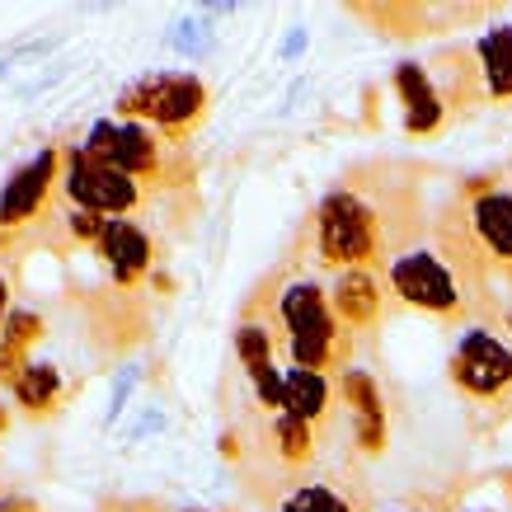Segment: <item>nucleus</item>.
Here are the masks:
<instances>
[{
  "mask_svg": "<svg viewBox=\"0 0 512 512\" xmlns=\"http://www.w3.org/2000/svg\"><path fill=\"white\" fill-rule=\"evenodd\" d=\"M414 231H419V221L395 193L386 202H376L357 179H343L339 188H329L311 217L315 259L339 268V273L343 268H381L386 273L390 259L409 249Z\"/></svg>",
  "mask_w": 512,
  "mask_h": 512,
  "instance_id": "1",
  "label": "nucleus"
},
{
  "mask_svg": "<svg viewBox=\"0 0 512 512\" xmlns=\"http://www.w3.org/2000/svg\"><path fill=\"white\" fill-rule=\"evenodd\" d=\"M273 320L282 325L292 367L301 372H334L348 367L353 353V334L343 329V320L329 306V292L315 278H282L278 273V296H273Z\"/></svg>",
  "mask_w": 512,
  "mask_h": 512,
  "instance_id": "2",
  "label": "nucleus"
},
{
  "mask_svg": "<svg viewBox=\"0 0 512 512\" xmlns=\"http://www.w3.org/2000/svg\"><path fill=\"white\" fill-rule=\"evenodd\" d=\"M80 151L118 174H132L141 184H188L198 165L184 156V146L156 137L151 127L127 123V118H104L80 141Z\"/></svg>",
  "mask_w": 512,
  "mask_h": 512,
  "instance_id": "3",
  "label": "nucleus"
},
{
  "mask_svg": "<svg viewBox=\"0 0 512 512\" xmlns=\"http://www.w3.org/2000/svg\"><path fill=\"white\" fill-rule=\"evenodd\" d=\"M207 104L212 94L193 71H151L118 94V118L151 127L156 137L184 146L193 127L207 118Z\"/></svg>",
  "mask_w": 512,
  "mask_h": 512,
  "instance_id": "4",
  "label": "nucleus"
},
{
  "mask_svg": "<svg viewBox=\"0 0 512 512\" xmlns=\"http://www.w3.org/2000/svg\"><path fill=\"white\" fill-rule=\"evenodd\" d=\"M386 282H390L395 306L437 315V320H466L470 315V287L442 259V249L409 245L404 254H395L386 264Z\"/></svg>",
  "mask_w": 512,
  "mask_h": 512,
  "instance_id": "5",
  "label": "nucleus"
},
{
  "mask_svg": "<svg viewBox=\"0 0 512 512\" xmlns=\"http://www.w3.org/2000/svg\"><path fill=\"white\" fill-rule=\"evenodd\" d=\"M62 198L76 212H94V217H132L146 202V184L132 174H118L109 165L90 160L80 146L62 151Z\"/></svg>",
  "mask_w": 512,
  "mask_h": 512,
  "instance_id": "6",
  "label": "nucleus"
},
{
  "mask_svg": "<svg viewBox=\"0 0 512 512\" xmlns=\"http://www.w3.org/2000/svg\"><path fill=\"white\" fill-rule=\"evenodd\" d=\"M52 188H62V146H43L0 188V254H10L19 245V235H29L43 221Z\"/></svg>",
  "mask_w": 512,
  "mask_h": 512,
  "instance_id": "7",
  "label": "nucleus"
},
{
  "mask_svg": "<svg viewBox=\"0 0 512 512\" xmlns=\"http://www.w3.org/2000/svg\"><path fill=\"white\" fill-rule=\"evenodd\" d=\"M451 386L480 404L503 400L512 409V343L494 329H466L451 353Z\"/></svg>",
  "mask_w": 512,
  "mask_h": 512,
  "instance_id": "8",
  "label": "nucleus"
},
{
  "mask_svg": "<svg viewBox=\"0 0 512 512\" xmlns=\"http://www.w3.org/2000/svg\"><path fill=\"white\" fill-rule=\"evenodd\" d=\"M466 226L475 235V245L484 249V259L512 278V193H503L489 179H475L466 202Z\"/></svg>",
  "mask_w": 512,
  "mask_h": 512,
  "instance_id": "9",
  "label": "nucleus"
},
{
  "mask_svg": "<svg viewBox=\"0 0 512 512\" xmlns=\"http://www.w3.org/2000/svg\"><path fill=\"white\" fill-rule=\"evenodd\" d=\"M94 254H99V264L109 268L113 287H123V292H132L137 282H146V273H151V264H156L151 235H146V226H137L132 217L104 221V235H99Z\"/></svg>",
  "mask_w": 512,
  "mask_h": 512,
  "instance_id": "10",
  "label": "nucleus"
},
{
  "mask_svg": "<svg viewBox=\"0 0 512 512\" xmlns=\"http://www.w3.org/2000/svg\"><path fill=\"white\" fill-rule=\"evenodd\" d=\"M390 282L381 268H343L329 287V306L343 320V329H372L390 311Z\"/></svg>",
  "mask_w": 512,
  "mask_h": 512,
  "instance_id": "11",
  "label": "nucleus"
},
{
  "mask_svg": "<svg viewBox=\"0 0 512 512\" xmlns=\"http://www.w3.org/2000/svg\"><path fill=\"white\" fill-rule=\"evenodd\" d=\"M339 395L348 404V419H353V442L362 456H381L390 442V423H386V400H381V386H376L372 372L362 367H348L339 376Z\"/></svg>",
  "mask_w": 512,
  "mask_h": 512,
  "instance_id": "12",
  "label": "nucleus"
},
{
  "mask_svg": "<svg viewBox=\"0 0 512 512\" xmlns=\"http://www.w3.org/2000/svg\"><path fill=\"white\" fill-rule=\"evenodd\" d=\"M395 94H400V104H404V132L409 137H433V132L447 127L451 109H447V99H442V90H437L433 71L423 62L395 66Z\"/></svg>",
  "mask_w": 512,
  "mask_h": 512,
  "instance_id": "13",
  "label": "nucleus"
},
{
  "mask_svg": "<svg viewBox=\"0 0 512 512\" xmlns=\"http://www.w3.org/2000/svg\"><path fill=\"white\" fill-rule=\"evenodd\" d=\"M273 512H367V489L343 475H311L292 484Z\"/></svg>",
  "mask_w": 512,
  "mask_h": 512,
  "instance_id": "14",
  "label": "nucleus"
},
{
  "mask_svg": "<svg viewBox=\"0 0 512 512\" xmlns=\"http://www.w3.org/2000/svg\"><path fill=\"white\" fill-rule=\"evenodd\" d=\"M264 451L278 470H306L320 456V428L292 414H264Z\"/></svg>",
  "mask_w": 512,
  "mask_h": 512,
  "instance_id": "15",
  "label": "nucleus"
},
{
  "mask_svg": "<svg viewBox=\"0 0 512 512\" xmlns=\"http://www.w3.org/2000/svg\"><path fill=\"white\" fill-rule=\"evenodd\" d=\"M334 400L339 390L325 372H301V367H287L282 376V409L278 414H292V419H306L311 428H325L334 419Z\"/></svg>",
  "mask_w": 512,
  "mask_h": 512,
  "instance_id": "16",
  "label": "nucleus"
},
{
  "mask_svg": "<svg viewBox=\"0 0 512 512\" xmlns=\"http://www.w3.org/2000/svg\"><path fill=\"white\" fill-rule=\"evenodd\" d=\"M470 57H475V71H480L484 104H508L512 99V24H498V29L480 33L470 43Z\"/></svg>",
  "mask_w": 512,
  "mask_h": 512,
  "instance_id": "17",
  "label": "nucleus"
},
{
  "mask_svg": "<svg viewBox=\"0 0 512 512\" xmlns=\"http://www.w3.org/2000/svg\"><path fill=\"white\" fill-rule=\"evenodd\" d=\"M10 390H15V404H24L29 414H47V409H57L71 395V386L62 381V372L52 362H24V372L15 376Z\"/></svg>",
  "mask_w": 512,
  "mask_h": 512,
  "instance_id": "18",
  "label": "nucleus"
},
{
  "mask_svg": "<svg viewBox=\"0 0 512 512\" xmlns=\"http://www.w3.org/2000/svg\"><path fill=\"white\" fill-rule=\"evenodd\" d=\"M174 47L188 52V57H202V52L212 47V33H207V24H198V19H184L179 33H174Z\"/></svg>",
  "mask_w": 512,
  "mask_h": 512,
  "instance_id": "19",
  "label": "nucleus"
},
{
  "mask_svg": "<svg viewBox=\"0 0 512 512\" xmlns=\"http://www.w3.org/2000/svg\"><path fill=\"white\" fill-rule=\"evenodd\" d=\"M0 512H43L33 498H24V494H5L0 498Z\"/></svg>",
  "mask_w": 512,
  "mask_h": 512,
  "instance_id": "20",
  "label": "nucleus"
},
{
  "mask_svg": "<svg viewBox=\"0 0 512 512\" xmlns=\"http://www.w3.org/2000/svg\"><path fill=\"white\" fill-rule=\"evenodd\" d=\"M461 512H512V508H498V503H470V508H461Z\"/></svg>",
  "mask_w": 512,
  "mask_h": 512,
  "instance_id": "21",
  "label": "nucleus"
},
{
  "mask_svg": "<svg viewBox=\"0 0 512 512\" xmlns=\"http://www.w3.org/2000/svg\"><path fill=\"white\" fill-rule=\"evenodd\" d=\"M0 428H10V409L5 404H0Z\"/></svg>",
  "mask_w": 512,
  "mask_h": 512,
  "instance_id": "22",
  "label": "nucleus"
},
{
  "mask_svg": "<svg viewBox=\"0 0 512 512\" xmlns=\"http://www.w3.org/2000/svg\"><path fill=\"white\" fill-rule=\"evenodd\" d=\"M503 325H508V343H512V311H508V315H503Z\"/></svg>",
  "mask_w": 512,
  "mask_h": 512,
  "instance_id": "23",
  "label": "nucleus"
},
{
  "mask_svg": "<svg viewBox=\"0 0 512 512\" xmlns=\"http://www.w3.org/2000/svg\"><path fill=\"white\" fill-rule=\"evenodd\" d=\"M174 512H207V508H174Z\"/></svg>",
  "mask_w": 512,
  "mask_h": 512,
  "instance_id": "24",
  "label": "nucleus"
},
{
  "mask_svg": "<svg viewBox=\"0 0 512 512\" xmlns=\"http://www.w3.org/2000/svg\"><path fill=\"white\" fill-rule=\"evenodd\" d=\"M390 512H414V508H390Z\"/></svg>",
  "mask_w": 512,
  "mask_h": 512,
  "instance_id": "25",
  "label": "nucleus"
}]
</instances>
